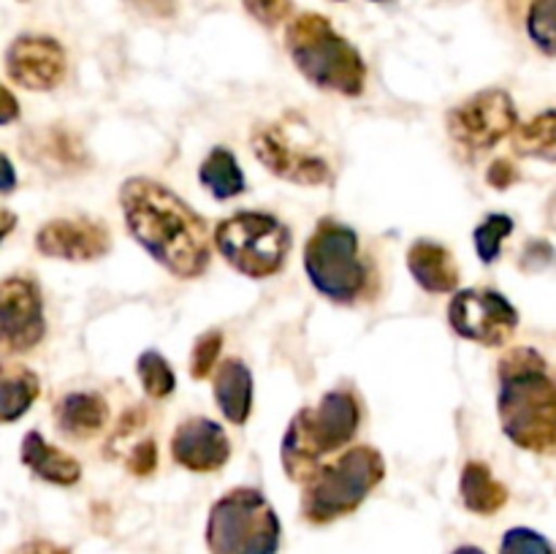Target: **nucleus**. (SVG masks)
I'll return each mask as SVG.
<instances>
[{
  "mask_svg": "<svg viewBox=\"0 0 556 554\" xmlns=\"http://www.w3.org/2000/svg\"><path fill=\"white\" fill-rule=\"evenodd\" d=\"M514 150L525 158L556 163V109L541 112L530 123L514 128Z\"/></svg>",
  "mask_w": 556,
  "mask_h": 554,
  "instance_id": "b1692460",
  "label": "nucleus"
},
{
  "mask_svg": "<svg viewBox=\"0 0 556 554\" xmlns=\"http://www.w3.org/2000/svg\"><path fill=\"white\" fill-rule=\"evenodd\" d=\"M519 125L514 98L500 87L476 92L448 112V134L462 150L486 152Z\"/></svg>",
  "mask_w": 556,
  "mask_h": 554,
  "instance_id": "9d476101",
  "label": "nucleus"
},
{
  "mask_svg": "<svg viewBox=\"0 0 556 554\" xmlns=\"http://www.w3.org/2000/svg\"><path fill=\"white\" fill-rule=\"evenodd\" d=\"M5 74L25 90L47 92L63 85L68 58L52 36H20L5 49Z\"/></svg>",
  "mask_w": 556,
  "mask_h": 554,
  "instance_id": "4468645a",
  "label": "nucleus"
},
{
  "mask_svg": "<svg viewBox=\"0 0 556 554\" xmlns=\"http://www.w3.org/2000/svg\"><path fill=\"white\" fill-rule=\"evenodd\" d=\"M125 3L150 20H174L179 11V0H125Z\"/></svg>",
  "mask_w": 556,
  "mask_h": 554,
  "instance_id": "2f4dec72",
  "label": "nucleus"
},
{
  "mask_svg": "<svg viewBox=\"0 0 556 554\" xmlns=\"http://www.w3.org/2000/svg\"><path fill=\"white\" fill-rule=\"evenodd\" d=\"M261 166L286 182L320 188L334 179V161L320 136L304 117L288 112L271 123H261L250 136Z\"/></svg>",
  "mask_w": 556,
  "mask_h": 554,
  "instance_id": "423d86ee",
  "label": "nucleus"
},
{
  "mask_svg": "<svg viewBox=\"0 0 556 554\" xmlns=\"http://www.w3.org/2000/svg\"><path fill=\"white\" fill-rule=\"evenodd\" d=\"M119 206L130 237L152 261L179 280L204 275L212 261V231L182 196L157 179L130 177L119 185Z\"/></svg>",
  "mask_w": 556,
  "mask_h": 554,
  "instance_id": "f257e3e1",
  "label": "nucleus"
},
{
  "mask_svg": "<svg viewBox=\"0 0 556 554\" xmlns=\"http://www.w3.org/2000/svg\"><path fill=\"white\" fill-rule=\"evenodd\" d=\"M123 451V465L128 467V473H134V476H150L157 467V449L152 438L130 440Z\"/></svg>",
  "mask_w": 556,
  "mask_h": 554,
  "instance_id": "c756f323",
  "label": "nucleus"
},
{
  "mask_svg": "<svg viewBox=\"0 0 556 554\" xmlns=\"http://www.w3.org/2000/svg\"><path fill=\"white\" fill-rule=\"evenodd\" d=\"M20 177H16V168L11 163V158L5 152H0V193H11L16 188Z\"/></svg>",
  "mask_w": 556,
  "mask_h": 554,
  "instance_id": "c9c22d12",
  "label": "nucleus"
},
{
  "mask_svg": "<svg viewBox=\"0 0 556 554\" xmlns=\"http://www.w3.org/2000/svg\"><path fill=\"white\" fill-rule=\"evenodd\" d=\"M497 411L503 432L525 451L556 445V380L546 358L532 348H516L500 362Z\"/></svg>",
  "mask_w": 556,
  "mask_h": 554,
  "instance_id": "f03ea898",
  "label": "nucleus"
},
{
  "mask_svg": "<svg viewBox=\"0 0 556 554\" xmlns=\"http://www.w3.org/2000/svg\"><path fill=\"white\" fill-rule=\"evenodd\" d=\"M136 375H139L144 394L152 400H166L177 389V375H174L172 364L157 351H144L136 358Z\"/></svg>",
  "mask_w": 556,
  "mask_h": 554,
  "instance_id": "393cba45",
  "label": "nucleus"
},
{
  "mask_svg": "<svg viewBox=\"0 0 556 554\" xmlns=\"http://www.w3.org/2000/svg\"><path fill=\"white\" fill-rule=\"evenodd\" d=\"M486 179H489V185H494L497 190H505V188H510L516 179H519V172H516L514 163L505 161V158H500V161L492 163Z\"/></svg>",
  "mask_w": 556,
  "mask_h": 554,
  "instance_id": "473e14b6",
  "label": "nucleus"
},
{
  "mask_svg": "<svg viewBox=\"0 0 556 554\" xmlns=\"http://www.w3.org/2000/svg\"><path fill=\"white\" fill-rule=\"evenodd\" d=\"M386 478V459L372 445H353L304 481L302 514L313 525H329L353 514Z\"/></svg>",
  "mask_w": 556,
  "mask_h": 554,
  "instance_id": "39448f33",
  "label": "nucleus"
},
{
  "mask_svg": "<svg viewBox=\"0 0 556 554\" xmlns=\"http://www.w3.org/2000/svg\"><path fill=\"white\" fill-rule=\"evenodd\" d=\"M47 337L41 288L33 277L11 275L0 280V353L20 356Z\"/></svg>",
  "mask_w": 556,
  "mask_h": 554,
  "instance_id": "f8f14e48",
  "label": "nucleus"
},
{
  "mask_svg": "<svg viewBox=\"0 0 556 554\" xmlns=\"http://www.w3.org/2000/svg\"><path fill=\"white\" fill-rule=\"evenodd\" d=\"M223 348V331L220 329H206L199 340L193 342V351H190V375L195 380L210 378L212 369L217 367V358H220Z\"/></svg>",
  "mask_w": 556,
  "mask_h": 554,
  "instance_id": "cd10ccee",
  "label": "nucleus"
},
{
  "mask_svg": "<svg viewBox=\"0 0 556 554\" xmlns=\"http://www.w3.org/2000/svg\"><path fill=\"white\" fill-rule=\"evenodd\" d=\"M514 231V217L503 215V212H494L489 215L481 226L472 231V239H476V253L483 264H494L500 259V250H503V242Z\"/></svg>",
  "mask_w": 556,
  "mask_h": 554,
  "instance_id": "a878e982",
  "label": "nucleus"
},
{
  "mask_svg": "<svg viewBox=\"0 0 556 554\" xmlns=\"http://www.w3.org/2000/svg\"><path fill=\"white\" fill-rule=\"evenodd\" d=\"M36 248L47 259L90 264L112 250V231L96 217H54L38 228Z\"/></svg>",
  "mask_w": 556,
  "mask_h": 554,
  "instance_id": "ddd939ff",
  "label": "nucleus"
},
{
  "mask_svg": "<svg viewBox=\"0 0 556 554\" xmlns=\"http://www.w3.org/2000/svg\"><path fill=\"white\" fill-rule=\"evenodd\" d=\"M448 324L465 340L478 345H505L519 329V310L492 288H465L448 302Z\"/></svg>",
  "mask_w": 556,
  "mask_h": 554,
  "instance_id": "9b49d317",
  "label": "nucleus"
},
{
  "mask_svg": "<svg viewBox=\"0 0 556 554\" xmlns=\"http://www.w3.org/2000/svg\"><path fill=\"white\" fill-rule=\"evenodd\" d=\"M172 456L190 473H215L231 456V440L226 429L212 418H185L172 435Z\"/></svg>",
  "mask_w": 556,
  "mask_h": 554,
  "instance_id": "2eb2a0df",
  "label": "nucleus"
},
{
  "mask_svg": "<svg viewBox=\"0 0 556 554\" xmlns=\"http://www.w3.org/2000/svg\"><path fill=\"white\" fill-rule=\"evenodd\" d=\"M451 554H486V552H483V549H478V546H459L456 552H451Z\"/></svg>",
  "mask_w": 556,
  "mask_h": 554,
  "instance_id": "4c0bfd02",
  "label": "nucleus"
},
{
  "mask_svg": "<svg viewBox=\"0 0 556 554\" xmlns=\"http://www.w3.org/2000/svg\"><path fill=\"white\" fill-rule=\"evenodd\" d=\"M459 494L465 508L481 516L497 514L508 503V489L494 478V473L483 462H467L462 470Z\"/></svg>",
  "mask_w": 556,
  "mask_h": 554,
  "instance_id": "4be33fe9",
  "label": "nucleus"
},
{
  "mask_svg": "<svg viewBox=\"0 0 556 554\" xmlns=\"http://www.w3.org/2000/svg\"><path fill=\"white\" fill-rule=\"evenodd\" d=\"M372 3H383V0H372Z\"/></svg>",
  "mask_w": 556,
  "mask_h": 554,
  "instance_id": "58836bf2",
  "label": "nucleus"
},
{
  "mask_svg": "<svg viewBox=\"0 0 556 554\" xmlns=\"http://www.w3.org/2000/svg\"><path fill=\"white\" fill-rule=\"evenodd\" d=\"M407 269L413 280L429 293H451L459 286V264L454 253L432 239H416L407 250Z\"/></svg>",
  "mask_w": 556,
  "mask_h": 554,
  "instance_id": "dca6fc26",
  "label": "nucleus"
},
{
  "mask_svg": "<svg viewBox=\"0 0 556 554\" xmlns=\"http://www.w3.org/2000/svg\"><path fill=\"white\" fill-rule=\"evenodd\" d=\"M500 554H554V549L541 532L530 530V527H514L503 536Z\"/></svg>",
  "mask_w": 556,
  "mask_h": 554,
  "instance_id": "c85d7f7f",
  "label": "nucleus"
},
{
  "mask_svg": "<svg viewBox=\"0 0 556 554\" xmlns=\"http://www.w3.org/2000/svg\"><path fill=\"white\" fill-rule=\"evenodd\" d=\"M291 228L271 212L239 210L223 217L212 244L228 266L253 280H266L286 266L291 253Z\"/></svg>",
  "mask_w": 556,
  "mask_h": 554,
  "instance_id": "0eeeda50",
  "label": "nucleus"
},
{
  "mask_svg": "<svg viewBox=\"0 0 556 554\" xmlns=\"http://www.w3.org/2000/svg\"><path fill=\"white\" fill-rule=\"evenodd\" d=\"M358 424L362 405L348 389L329 391L315 407H302L282 435V470L291 481H309L324 456L337 454L356 438Z\"/></svg>",
  "mask_w": 556,
  "mask_h": 554,
  "instance_id": "20e7f679",
  "label": "nucleus"
},
{
  "mask_svg": "<svg viewBox=\"0 0 556 554\" xmlns=\"http://www.w3.org/2000/svg\"><path fill=\"white\" fill-rule=\"evenodd\" d=\"M304 272L320 297L334 304H356L367 293V264L358 234L340 221H320L304 244Z\"/></svg>",
  "mask_w": 556,
  "mask_h": 554,
  "instance_id": "1a4fd4ad",
  "label": "nucleus"
},
{
  "mask_svg": "<svg viewBox=\"0 0 556 554\" xmlns=\"http://www.w3.org/2000/svg\"><path fill=\"white\" fill-rule=\"evenodd\" d=\"M41 396V380L30 367L16 362L0 364V424H14Z\"/></svg>",
  "mask_w": 556,
  "mask_h": 554,
  "instance_id": "aec40b11",
  "label": "nucleus"
},
{
  "mask_svg": "<svg viewBox=\"0 0 556 554\" xmlns=\"http://www.w3.org/2000/svg\"><path fill=\"white\" fill-rule=\"evenodd\" d=\"M280 516L253 487H237L210 508L206 546L210 554H277Z\"/></svg>",
  "mask_w": 556,
  "mask_h": 554,
  "instance_id": "6e6552de",
  "label": "nucleus"
},
{
  "mask_svg": "<svg viewBox=\"0 0 556 554\" xmlns=\"http://www.w3.org/2000/svg\"><path fill=\"white\" fill-rule=\"evenodd\" d=\"M20 117V101H16L14 92L9 87L0 85V128Z\"/></svg>",
  "mask_w": 556,
  "mask_h": 554,
  "instance_id": "72a5a7b5",
  "label": "nucleus"
},
{
  "mask_svg": "<svg viewBox=\"0 0 556 554\" xmlns=\"http://www.w3.org/2000/svg\"><path fill=\"white\" fill-rule=\"evenodd\" d=\"M212 391L223 416L242 427L253 413V373L242 358H226L212 369Z\"/></svg>",
  "mask_w": 556,
  "mask_h": 554,
  "instance_id": "f3484780",
  "label": "nucleus"
},
{
  "mask_svg": "<svg viewBox=\"0 0 556 554\" xmlns=\"http://www.w3.org/2000/svg\"><path fill=\"white\" fill-rule=\"evenodd\" d=\"M20 456L22 465H25L33 476L41 478V481L47 483H54V487H74L81 478L79 462L71 454H65V451L54 449L41 432H36V429L22 438Z\"/></svg>",
  "mask_w": 556,
  "mask_h": 554,
  "instance_id": "6ab92c4d",
  "label": "nucleus"
},
{
  "mask_svg": "<svg viewBox=\"0 0 556 554\" xmlns=\"http://www.w3.org/2000/svg\"><path fill=\"white\" fill-rule=\"evenodd\" d=\"M527 33L543 54L556 58V0H535L530 5Z\"/></svg>",
  "mask_w": 556,
  "mask_h": 554,
  "instance_id": "bb28decb",
  "label": "nucleus"
},
{
  "mask_svg": "<svg viewBox=\"0 0 556 554\" xmlns=\"http://www.w3.org/2000/svg\"><path fill=\"white\" fill-rule=\"evenodd\" d=\"M199 179L217 201H228L233 196L244 193V172L239 166L237 155L226 147H212L210 155L201 161Z\"/></svg>",
  "mask_w": 556,
  "mask_h": 554,
  "instance_id": "5701e85b",
  "label": "nucleus"
},
{
  "mask_svg": "<svg viewBox=\"0 0 556 554\" xmlns=\"http://www.w3.org/2000/svg\"><path fill=\"white\" fill-rule=\"evenodd\" d=\"M14 554H71L65 546H58L52 541H43V538H36V541H27L16 549Z\"/></svg>",
  "mask_w": 556,
  "mask_h": 554,
  "instance_id": "f704fd0d",
  "label": "nucleus"
},
{
  "mask_svg": "<svg viewBox=\"0 0 556 554\" xmlns=\"http://www.w3.org/2000/svg\"><path fill=\"white\" fill-rule=\"evenodd\" d=\"M25 155L41 166H49L52 172H76L85 163V147L68 130L49 128L27 136Z\"/></svg>",
  "mask_w": 556,
  "mask_h": 554,
  "instance_id": "412c9836",
  "label": "nucleus"
},
{
  "mask_svg": "<svg viewBox=\"0 0 556 554\" xmlns=\"http://www.w3.org/2000/svg\"><path fill=\"white\" fill-rule=\"evenodd\" d=\"M286 49L299 74L318 90L356 98L367 85V63L362 52L334 30L324 14L304 11L286 27Z\"/></svg>",
  "mask_w": 556,
  "mask_h": 554,
  "instance_id": "7ed1b4c3",
  "label": "nucleus"
},
{
  "mask_svg": "<svg viewBox=\"0 0 556 554\" xmlns=\"http://www.w3.org/2000/svg\"><path fill=\"white\" fill-rule=\"evenodd\" d=\"M109 405L96 391H71L54 405V424L71 440H90L103 432Z\"/></svg>",
  "mask_w": 556,
  "mask_h": 554,
  "instance_id": "a211bd4d",
  "label": "nucleus"
},
{
  "mask_svg": "<svg viewBox=\"0 0 556 554\" xmlns=\"http://www.w3.org/2000/svg\"><path fill=\"white\" fill-rule=\"evenodd\" d=\"M244 11L264 27H277L291 16V0H242Z\"/></svg>",
  "mask_w": 556,
  "mask_h": 554,
  "instance_id": "7c9ffc66",
  "label": "nucleus"
},
{
  "mask_svg": "<svg viewBox=\"0 0 556 554\" xmlns=\"http://www.w3.org/2000/svg\"><path fill=\"white\" fill-rule=\"evenodd\" d=\"M16 226V215L11 210H5V206H0V244L5 242V237H9L11 231H14Z\"/></svg>",
  "mask_w": 556,
  "mask_h": 554,
  "instance_id": "e433bc0d",
  "label": "nucleus"
}]
</instances>
